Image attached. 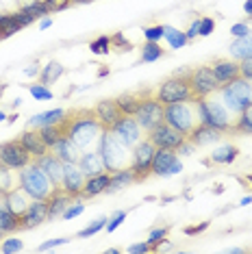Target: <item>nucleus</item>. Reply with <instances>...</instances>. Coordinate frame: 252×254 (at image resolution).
<instances>
[{
	"instance_id": "1",
	"label": "nucleus",
	"mask_w": 252,
	"mask_h": 254,
	"mask_svg": "<svg viewBox=\"0 0 252 254\" xmlns=\"http://www.w3.org/2000/svg\"><path fill=\"white\" fill-rule=\"evenodd\" d=\"M63 124L67 128V137L76 143L78 148H87L94 141L100 139L105 132V126L96 118L94 109H72L63 115Z\"/></svg>"
},
{
	"instance_id": "2",
	"label": "nucleus",
	"mask_w": 252,
	"mask_h": 254,
	"mask_svg": "<svg viewBox=\"0 0 252 254\" xmlns=\"http://www.w3.org/2000/svg\"><path fill=\"white\" fill-rule=\"evenodd\" d=\"M20 187L31 195L33 200H48L55 191V183L48 178V174L39 167L35 161H31L20 170Z\"/></svg>"
},
{
	"instance_id": "3",
	"label": "nucleus",
	"mask_w": 252,
	"mask_h": 254,
	"mask_svg": "<svg viewBox=\"0 0 252 254\" xmlns=\"http://www.w3.org/2000/svg\"><path fill=\"white\" fill-rule=\"evenodd\" d=\"M98 152L102 154V161H105V167H107L109 174L128 167V148H126L111 130H105L100 135Z\"/></svg>"
},
{
	"instance_id": "4",
	"label": "nucleus",
	"mask_w": 252,
	"mask_h": 254,
	"mask_svg": "<svg viewBox=\"0 0 252 254\" xmlns=\"http://www.w3.org/2000/svg\"><path fill=\"white\" fill-rule=\"evenodd\" d=\"M154 96H157L163 105H172V102H196V94H193V89H191L187 72L176 74V76H170L168 80H163L157 87V94Z\"/></svg>"
},
{
	"instance_id": "5",
	"label": "nucleus",
	"mask_w": 252,
	"mask_h": 254,
	"mask_svg": "<svg viewBox=\"0 0 252 254\" xmlns=\"http://www.w3.org/2000/svg\"><path fill=\"white\" fill-rule=\"evenodd\" d=\"M222 94V100H224V107L231 109L233 113H242L246 107L252 105V80L239 76L235 78L233 83L228 85H222L217 89Z\"/></svg>"
},
{
	"instance_id": "6",
	"label": "nucleus",
	"mask_w": 252,
	"mask_h": 254,
	"mask_svg": "<svg viewBox=\"0 0 252 254\" xmlns=\"http://www.w3.org/2000/svg\"><path fill=\"white\" fill-rule=\"evenodd\" d=\"M196 111H198L200 122L215 126V128H220L222 132L231 130V115H228L226 107L222 105L220 100H213V98H209V96L200 98V100H196Z\"/></svg>"
},
{
	"instance_id": "7",
	"label": "nucleus",
	"mask_w": 252,
	"mask_h": 254,
	"mask_svg": "<svg viewBox=\"0 0 252 254\" xmlns=\"http://www.w3.org/2000/svg\"><path fill=\"white\" fill-rule=\"evenodd\" d=\"M196 115L198 111H193L189 102H172V105H165V122L170 126H174L176 130H181L185 137L196 126L198 122Z\"/></svg>"
},
{
	"instance_id": "8",
	"label": "nucleus",
	"mask_w": 252,
	"mask_h": 254,
	"mask_svg": "<svg viewBox=\"0 0 252 254\" xmlns=\"http://www.w3.org/2000/svg\"><path fill=\"white\" fill-rule=\"evenodd\" d=\"M133 118L137 120V124L141 126V130H152L157 124H161L165 120V105L159 100L157 96H150L141 102V107L135 111Z\"/></svg>"
},
{
	"instance_id": "9",
	"label": "nucleus",
	"mask_w": 252,
	"mask_h": 254,
	"mask_svg": "<svg viewBox=\"0 0 252 254\" xmlns=\"http://www.w3.org/2000/svg\"><path fill=\"white\" fill-rule=\"evenodd\" d=\"M157 152L154 143L150 139H144L139 141L137 146L133 148V161H130V170L135 174V181H146L148 176L152 174V157Z\"/></svg>"
},
{
	"instance_id": "10",
	"label": "nucleus",
	"mask_w": 252,
	"mask_h": 254,
	"mask_svg": "<svg viewBox=\"0 0 252 254\" xmlns=\"http://www.w3.org/2000/svg\"><path fill=\"white\" fill-rule=\"evenodd\" d=\"M187 76H189V83H191L193 94H196V100L207 98L220 89V83H217L211 65H202V67H196V70H189Z\"/></svg>"
},
{
	"instance_id": "11",
	"label": "nucleus",
	"mask_w": 252,
	"mask_h": 254,
	"mask_svg": "<svg viewBox=\"0 0 252 254\" xmlns=\"http://www.w3.org/2000/svg\"><path fill=\"white\" fill-rule=\"evenodd\" d=\"M148 139H150L154 143V148H159V150H179V146L187 139V137L163 120V122L157 124L152 130H148Z\"/></svg>"
},
{
	"instance_id": "12",
	"label": "nucleus",
	"mask_w": 252,
	"mask_h": 254,
	"mask_svg": "<svg viewBox=\"0 0 252 254\" xmlns=\"http://www.w3.org/2000/svg\"><path fill=\"white\" fill-rule=\"evenodd\" d=\"M109 130H111L128 150L135 148L137 143L141 141V126L137 124V120L133 118V115H122V118H120Z\"/></svg>"
},
{
	"instance_id": "13",
	"label": "nucleus",
	"mask_w": 252,
	"mask_h": 254,
	"mask_svg": "<svg viewBox=\"0 0 252 254\" xmlns=\"http://www.w3.org/2000/svg\"><path fill=\"white\" fill-rule=\"evenodd\" d=\"M33 161V154L22 146L20 139L7 141V143H0V163L15 167V170H22L24 165H28Z\"/></svg>"
},
{
	"instance_id": "14",
	"label": "nucleus",
	"mask_w": 252,
	"mask_h": 254,
	"mask_svg": "<svg viewBox=\"0 0 252 254\" xmlns=\"http://www.w3.org/2000/svg\"><path fill=\"white\" fill-rule=\"evenodd\" d=\"M183 170V163L176 157V150H159L152 157V174L157 176H172Z\"/></svg>"
},
{
	"instance_id": "15",
	"label": "nucleus",
	"mask_w": 252,
	"mask_h": 254,
	"mask_svg": "<svg viewBox=\"0 0 252 254\" xmlns=\"http://www.w3.org/2000/svg\"><path fill=\"white\" fill-rule=\"evenodd\" d=\"M48 219V200H33L28 209L20 215V230L35 228Z\"/></svg>"
},
{
	"instance_id": "16",
	"label": "nucleus",
	"mask_w": 252,
	"mask_h": 254,
	"mask_svg": "<svg viewBox=\"0 0 252 254\" xmlns=\"http://www.w3.org/2000/svg\"><path fill=\"white\" fill-rule=\"evenodd\" d=\"M85 181H87V174L78 167V163H65L63 165V183L61 187L65 189L67 193L72 195H81L83 187H85Z\"/></svg>"
},
{
	"instance_id": "17",
	"label": "nucleus",
	"mask_w": 252,
	"mask_h": 254,
	"mask_svg": "<svg viewBox=\"0 0 252 254\" xmlns=\"http://www.w3.org/2000/svg\"><path fill=\"white\" fill-rule=\"evenodd\" d=\"M35 163L42 167V170L48 174V178L55 183V187H61V183H63V161L57 157L55 152H46V154H42V157H37V159H33Z\"/></svg>"
},
{
	"instance_id": "18",
	"label": "nucleus",
	"mask_w": 252,
	"mask_h": 254,
	"mask_svg": "<svg viewBox=\"0 0 252 254\" xmlns=\"http://www.w3.org/2000/svg\"><path fill=\"white\" fill-rule=\"evenodd\" d=\"M211 70H213L220 87L233 83L235 78L242 76V72H239V61H231V59H215L211 63Z\"/></svg>"
},
{
	"instance_id": "19",
	"label": "nucleus",
	"mask_w": 252,
	"mask_h": 254,
	"mask_svg": "<svg viewBox=\"0 0 252 254\" xmlns=\"http://www.w3.org/2000/svg\"><path fill=\"white\" fill-rule=\"evenodd\" d=\"M94 111H96V118L100 120V124L105 126V130H109L124 115L122 111H120L116 98H111V100H100L98 105L94 107Z\"/></svg>"
},
{
	"instance_id": "20",
	"label": "nucleus",
	"mask_w": 252,
	"mask_h": 254,
	"mask_svg": "<svg viewBox=\"0 0 252 254\" xmlns=\"http://www.w3.org/2000/svg\"><path fill=\"white\" fill-rule=\"evenodd\" d=\"M222 137V130L215 128V126L211 124H204L200 122L193 126V130L187 135V141L191 143V146H204V143H211V141H217Z\"/></svg>"
},
{
	"instance_id": "21",
	"label": "nucleus",
	"mask_w": 252,
	"mask_h": 254,
	"mask_svg": "<svg viewBox=\"0 0 252 254\" xmlns=\"http://www.w3.org/2000/svg\"><path fill=\"white\" fill-rule=\"evenodd\" d=\"M76 200V195L67 193L63 187H55V191L48 198V219H53L57 215H63V211Z\"/></svg>"
},
{
	"instance_id": "22",
	"label": "nucleus",
	"mask_w": 252,
	"mask_h": 254,
	"mask_svg": "<svg viewBox=\"0 0 252 254\" xmlns=\"http://www.w3.org/2000/svg\"><path fill=\"white\" fill-rule=\"evenodd\" d=\"M18 139L22 141V146L33 154V159L42 157V154H46L50 150L48 146H46L44 137H42V130H26V132H22Z\"/></svg>"
},
{
	"instance_id": "23",
	"label": "nucleus",
	"mask_w": 252,
	"mask_h": 254,
	"mask_svg": "<svg viewBox=\"0 0 252 254\" xmlns=\"http://www.w3.org/2000/svg\"><path fill=\"white\" fill-rule=\"evenodd\" d=\"M50 150H53V152L63 161V163H78V159H81V148H78L76 143L70 139V137H63V139H59Z\"/></svg>"
},
{
	"instance_id": "24",
	"label": "nucleus",
	"mask_w": 252,
	"mask_h": 254,
	"mask_svg": "<svg viewBox=\"0 0 252 254\" xmlns=\"http://www.w3.org/2000/svg\"><path fill=\"white\" fill-rule=\"evenodd\" d=\"M150 98V91H130V94H122L116 98L120 111L124 115H135V111L141 107V102Z\"/></svg>"
},
{
	"instance_id": "25",
	"label": "nucleus",
	"mask_w": 252,
	"mask_h": 254,
	"mask_svg": "<svg viewBox=\"0 0 252 254\" xmlns=\"http://www.w3.org/2000/svg\"><path fill=\"white\" fill-rule=\"evenodd\" d=\"M109 181H111V174H109V172H100V174L87 176V181H85V187H83V191H81L78 198H94V195L107 191Z\"/></svg>"
},
{
	"instance_id": "26",
	"label": "nucleus",
	"mask_w": 252,
	"mask_h": 254,
	"mask_svg": "<svg viewBox=\"0 0 252 254\" xmlns=\"http://www.w3.org/2000/svg\"><path fill=\"white\" fill-rule=\"evenodd\" d=\"M4 202H7V206L15 213V215H22V213L28 209V204L33 202V198L18 185V187L11 189L9 193H4Z\"/></svg>"
},
{
	"instance_id": "27",
	"label": "nucleus",
	"mask_w": 252,
	"mask_h": 254,
	"mask_svg": "<svg viewBox=\"0 0 252 254\" xmlns=\"http://www.w3.org/2000/svg\"><path fill=\"white\" fill-rule=\"evenodd\" d=\"M78 167H81V170L87 176H94V174H100V172H107L105 161H102V154L100 152H85V154H81V159H78Z\"/></svg>"
},
{
	"instance_id": "28",
	"label": "nucleus",
	"mask_w": 252,
	"mask_h": 254,
	"mask_svg": "<svg viewBox=\"0 0 252 254\" xmlns=\"http://www.w3.org/2000/svg\"><path fill=\"white\" fill-rule=\"evenodd\" d=\"M18 185H20V170L15 172V167L0 163V195L9 193L11 189H15Z\"/></svg>"
},
{
	"instance_id": "29",
	"label": "nucleus",
	"mask_w": 252,
	"mask_h": 254,
	"mask_svg": "<svg viewBox=\"0 0 252 254\" xmlns=\"http://www.w3.org/2000/svg\"><path fill=\"white\" fill-rule=\"evenodd\" d=\"M0 226L4 228V233H15V230H20V215H15L7 206L4 195H0Z\"/></svg>"
},
{
	"instance_id": "30",
	"label": "nucleus",
	"mask_w": 252,
	"mask_h": 254,
	"mask_svg": "<svg viewBox=\"0 0 252 254\" xmlns=\"http://www.w3.org/2000/svg\"><path fill=\"white\" fill-rule=\"evenodd\" d=\"M39 130H42V137H44V141H46V146L48 148H53L59 139L67 137V128H65V124H63V120L61 122H57V124L44 126V128H39Z\"/></svg>"
},
{
	"instance_id": "31",
	"label": "nucleus",
	"mask_w": 252,
	"mask_h": 254,
	"mask_svg": "<svg viewBox=\"0 0 252 254\" xmlns=\"http://www.w3.org/2000/svg\"><path fill=\"white\" fill-rule=\"evenodd\" d=\"M130 183H135V174H133L130 167H124V170H118V172H113L111 174V181H109L107 191H118V189H122V187H126V185H130Z\"/></svg>"
},
{
	"instance_id": "32",
	"label": "nucleus",
	"mask_w": 252,
	"mask_h": 254,
	"mask_svg": "<svg viewBox=\"0 0 252 254\" xmlns=\"http://www.w3.org/2000/svg\"><path fill=\"white\" fill-rule=\"evenodd\" d=\"M231 55L239 61L246 59V57H252V31L248 33V35L235 39L233 46H231Z\"/></svg>"
},
{
	"instance_id": "33",
	"label": "nucleus",
	"mask_w": 252,
	"mask_h": 254,
	"mask_svg": "<svg viewBox=\"0 0 252 254\" xmlns=\"http://www.w3.org/2000/svg\"><path fill=\"white\" fill-rule=\"evenodd\" d=\"M231 132H239V135H252V105L246 107L239 113L237 122L231 124Z\"/></svg>"
},
{
	"instance_id": "34",
	"label": "nucleus",
	"mask_w": 252,
	"mask_h": 254,
	"mask_svg": "<svg viewBox=\"0 0 252 254\" xmlns=\"http://www.w3.org/2000/svg\"><path fill=\"white\" fill-rule=\"evenodd\" d=\"M63 115H65V111H63V109H55V111H48V113L35 115V118L31 120V126L44 128V126H48V124H57V122H61Z\"/></svg>"
},
{
	"instance_id": "35",
	"label": "nucleus",
	"mask_w": 252,
	"mask_h": 254,
	"mask_svg": "<svg viewBox=\"0 0 252 254\" xmlns=\"http://www.w3.org/2000/svg\"><path fill=\"white\" fill-rule=\"evenodd\" d=\"M237 154H239V150L235 146H224L211 154V161H213V163H233V161L237 159Z\"/></svg>"
},
{
	"instance_id": "36",
	"label": "nucleus",
	"mask_w": 252,
	"mask_h": 254,
	"mask_svg": "<svg viewBox=\"0 0 252 254\" xmlns=\"http://www.w3.org/2000/svg\"><path fill=\"white\" fill-rule=\"evenodd\" d=\"M61 74H63V65H61V63L50 61L48 65L44 67V72H42V85H50V83H55V80L59 78Z\"/></svg>"
},
{
	"instance_id": "37",
	"label": "nucleus",
	"mask_w": 252,
	"mask_h": 254,
	"mask_svg": "<svg viewBox=\"0 0 252 254\" xmlns=\"http://www.w3.org/2000/svg\"><path fill=\"white\" fill-rule=\"evenodd\" d=\"M161 55H163L161 46H159L157 42H148V44L144 46V50H141V61H146V63L157 61Z\"/></svg>"
},
{
	"instance_id": "38",
	"label": "nucleus",
	"mask_w": 252,
	"mask_h": 254,
	"mask_svg": "<svg viewBox=\"0 0 252 254\" xmlns=\"http://www.w3.org/2000/svg\"><path fill=\"white\" fill-rule=\"evenodd\" d=\"M0 28H2L4 37H9V35H13L15 31H20V26L15 24V20H13V13H2L0 15Z\"/></svg>"
},
{
	"instance_id": "39",
	"label": "nucleus",
	"mask_w": 252,
	"mask_h": 254,
	"mask_svg": "<svg viewBox=\"0 0 252 254\" xmlns=\"http://www.w3.org/2000/svg\"><path fill=\"white\" fill-rule=\"evenodd\" d=\"M165 37L170 39V44H172V48H181L183 44L187 42V35H183V33L179 31H174V28H170V26H165V33H163Z\"/></svg>"
},
{
	"instance_id": "40",
	"label": "nucleus",
	"mask_w": 252,
	"mask_h": 254,
	"mask_svg": "<svg viewBox=\"0 0 252 254\" xmlns=\"http://www.w3.org/2000/svg\"><path fill=\"white\" fill-rule=\"evenodd\" d=\"M165 237H168V228H157V230H152L150 233V239H148V244H150V248L154 250L161 241H165Z\"/></svg>"
},
{
	"instance_id": "41",
	"label": "nucleus",
	"mask_w": 252,
	"mask_h": 254,
	"mask_svg": "<svg viewBox=\"0 0 252 254\" xmlns=\"http://www.w3.org/2000/svg\"><path fill=\"white\" fill-rule=\"evenodd\" d=\"M70 2H72V0H44V7H46L48 13H55V11L65 9Z\"/></svg>"
},
{
	"instance_id": "42",
	"label": "nucleus",
	"mask_w": 252,
	"mask_h": 254,
	"mask_svg": "<svg viewBox=\"0 0 252 254\" xmlns=\"http://www.w3.org/2000/svg\"><path fill=\"white\" fill-rule=\"evenodd\" d=\"M239 72H242L244 78L252 80V57H246V59L239 61Z\"/></svg>"
},
{
	"instance_id": "43",
	"label": "nucleus",
	"mask_w": 252,
	"mask_h": 254,
	"mask_svg": "<svg viewBox=\"0 0 252 254\" xmlns=\"http://www.w3.org/2000/svg\"><path fill=\"white\" fill-rule=\"evenodd\" d=\"M109 46H111V39H109V37H100L98 42L91 44V53H109Z\"/></svg>"
},
{
	"instance_id": "44",
	"label": "nucleus",
	"mask_w": 252,
	"mask_h": 254,
	"mask_svg": "<svg viewBox=\"0 0 252 254\" xmlns=\"http://www.w3.org/2000/svg\"><path fill=\"white\" fill-rule=\"evenodd\" d=\"M165 33V26H150L146 31V39L148 42H157V39H161Z\"/></svg>"
},
{
	"instance_id": "45",
	"label": "nucleus",
	"mask_w": 252,
	"mask_h": 254,
	"mask_svg": "<svg viewBox=\"0 0 252 254\" xmlns=\"http://www.w3.org/2000/svg\"><path fill=\"white\" fill-rule=\"evenodd\" d=\"M31 94L37 98V100H50V98H53V94H50L48 89L46 87H42V85H33L31 87Z\"/></svg>"
},
{
	"instance_id": "46",
	"label": "nucleus",
	"mask_w": 252,
	"mask_h": 254,
	"mask_svg": "<svg viewBox=\"0 0 252 254\" xmlns=\"http://www.w3.org/2000/svg\"><path fill=\"white\" fill-rule=\"evenodd\" d=\"M0 248H2V252H20L22 250V241L20 239H4V244Z\"/></svg>"
},
{
	"instance_id": "47",
	"label": "nucleus",
	"mask_w": 252,
	"mask_h": 254,
	"mask_svg": "<svg viewBox=\"0 0 252 254\" xmlns=\"http://www.w3.org/2000/svg\"><path fill=\"white\" fill-rule=\"evenodd\" d=\"M24 11H28V13H33L35 18H39V15H46L48 11H46V7H44V2H33V4H28V7H24Z\"/></svg>"
},
{
	"instance_id": "48",
	"label": "nucleus",
	"mask_w": 252,
	"mask_h": 254,
	"mask_svg": "<svg viewBox=\"0 0 252 254\" xmlns=\"http://www.w3.org/2000/svg\"><path fill=\"white\" fill-rule=\"evenodd\" d=\"M105 222H107V219H105V217H100V219H98V222H96V224H91V226H87L85 230H81V233H78V235H81V237H89V235L98 233V230H100L102 226H105Z\"/></svg>"
},
{
	"instance_id": "49",
	"label": "nucleus",
	"mask_w": 252,
	"mask_h": 254,
	"mask_svg": "<svg viewBox=\"0 0 252 254\" xmlns=\"http://www.w3.org/2000/svg\"><path fill=\"white\" fill-rule=\"evenodd\" d=\"M215 28V22L211 18H202L200 20V35H211Z\"/></svg>"
},
{
	"instance_id": "50",
	"label": "nucleus",
	"mask_w": 252,
	"mask_h": 254,
	"mask_svg": "<svg viewBox=\"0 0 252 254\" xmlns=\"http://www.w3.org/2000/svg\"><path fill=\"white\" fill-rule=\"evenodd\" d=\"M83 209H85V206L81 204V202H76V206L70 204L65 211H63V217H67V219H70V217H76V215H81V213H83Z\"/></svg>"
},
{
	"instance_id": "51",
	"label": "nucleus",
	"mask_w": 252,
	"mask_h": 254,
	"mask_svg": "<svg viewBox=\"0 0 252 254\" xmlns=\"http://www.w3.org/2000/svg\"><path fill=\"white\" fill-rule=\"evenodd\" d=\"M124 217H126V213H118V215L111 219V224H109V226H107L109 233H111V230H116V228L120 226V224H122V219H124Z\"/></svg>"
},
{
	"instance_id": "52",
	"label": "nucleus",
	"mask_w": 252,
	"mask_h": 254,
	"mask_svg": "<svg viewBox=\"0 0 252 254\" xmlns=\"http://www.w3.org/2000/svg\"><path fill=\"white\" fill-rule=\"evenodd\" d=\"M233 33H235L237 37H244V35H248V33H250V26H246V24H235V26H233Z\"/></svg>"
},
{
	"instance_id": "53",
	"label": "nucleus",
	"mask_w": 252,
	"mask_h": 254,
	"mask_svg": "<svg viewBox=\"0 0 252 254\" xmlns=\"http://www.w3.org/2000/svg\"><path fill=\"white\" fill-rule=\"evenodd\" d=\"M200 35V20H196L191 26H189V31H187V39H191V37H196Z\"/></svg>"
},
{
	"instance_id": "54",
	"label": "nucleus",
	"mask_w": 252,
	"mask_h": 254,
	"mask_svg": "<svg viewBox=\"0 0 252 254\" xmlns=\"http://www.w3.org/2000/svg\"><path fill=\"white\" fill-rule=\"evenodd\" d=\"M67 239H53V241H46V244L39 248V250H48V248H55V246H61V244H65Z\"/></svg>"
},
{
	"instance_id": "55",
	"label": "nucleus",
	"mask_w": 252,
	"mask_h": 254,
	"mask_svg": "<svg viewBox=\"0 0 252 254\" xmlns=\"http://www.w3.org/2000/svg\"><path fill=\"white\" fill-rule=\"evenodd\" d=\"M148 250H152L150 248V244H137V246H133L128 252H148Z\"/></svg>"
},
{
	"instance_id": "56",
	"label": "nucleus",
	"mask_w": 252,
	"mask_h": 254,
	"mask_svg": "<svg viewBox=\"0 0 252 254\" xmlns=\"http://www.w3.org/2000/svg\"><path fill=\"white\" fill-rule=\"evenodd\" d=\"M244 11H246V13H248V15H252V0H246Z\"/></svg>"
},
{
	"instance_id": "57",
	"label": "nucleus",
	"mask_w": 252,
	"mask_h": 254,
	"mask_svg": "<svg viewBox=\"0 0 252 254\" xmlns=\"http://www.w3.org/2000/svg\"><path fill=\"white\" fill-rule=\"evenodd\" d=\"M50 26V20L46 18V20H42V24H39V28H48Z\"/></svg>"
},
{
	"instance_id": "58",
	"label": "nucleus",
	"mask_w": 252,
	"mask_h": 254,
	"mask_svg": "<svg viewBox=\"0 0 252 254\" xmlns=\"http://www.w3.org/2000/svg\"><path fill=\"white\" fill-rule=\"evenodd\" d=\"M4 235H7V233H4V228L0 226V241H2V237H4Z\"/></svg>"
},
{
	"instance_id": "59",
	"label": "nucleus",
	"mask_w": 252,
	"mask_h": 254,
	"mask_svg": "<svg viewBox=\"0 0 252 254\" xmlns=\"http://www.w3.org/2000/svg\"><path fill=\"white\" fill-rule=\"evenodd\" d=\"M4 118H7V115H4L2 111H0V122H2V120H4Z\"/></svg>"
},
{
	"instance_id": "60",
	"label": "nucleus",
	"mask_w": 252,
	"mask_h": 254,
	"mask_svg": "<svg viewBox=\"0 0 252 254\" xmlns=\"http://www.w3.org/2000/svg\"><path fill=\"white\" fill-rule=\"evenodd\" d=\"M2 39H4V33H2V28H0V42H2Z\"/></svg>"
},
{
	"instance_id": "61",
	"label": "nucleus",
	"mask_w": 252,
	"mask_h": 254,
	"mask_svg": "<svg viewBox=\"0 0 252 254\" xmlns=\"http://www.w3.org/2000/svg\"><path fill=\"white\" fill-rule=\"evenodd\" d=\"M74 2H91V0H74Z\"/></svg>"
},
{
	"instance_id": "62",
	"label": "nucleus",
	"mask_w": 252,
	"mask_h": 254,
	"mask_svg": "<svg viewBox=\"0 0 252 254\" xmlns=\"http://www.w3.org/2000/svg\"><path fill=\"white\" fill-rule=\"evenodd\" d=\"M2 91H4V87H2V85H0V98H2Z\"/></svg>"
},
{
	"instance_id": "63",
	"label": "nucleus",
	"mask_w": 252,
	"mask_h": 254,
	"mask_svg": "<svg viewBox=\"0 0 252 254\" xmlns=\"http://www.w3.org/2000/svg\"><path fill=\"white\" fill-rule=\"evenodd\" d=\"M248 181H250V183H252V176H250V178H248Z\"/></svg>"
}]
</instances>
